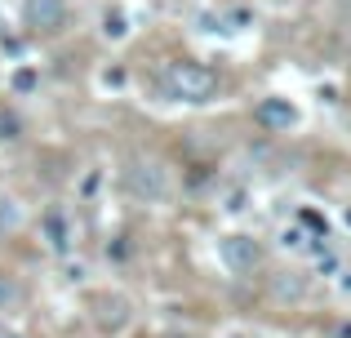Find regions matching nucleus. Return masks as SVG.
I'll return each instance as SVG.
<instances>
[{"label":"nucleus","mask_w":351,"mask_h":338,"mask_svg":"<svg viewBox=\"0 0 351 338\" xmlns=\"http://www.w3.org/2000/svg\"><path fill=\"white\" fill-rule=\"evenodd\" d=\"M160 85L173 103H214L218 94V71L196 58H178L160 71Z\"/></svg>","instance_id":"nucleus-1"},{"label":"nucleus","mask_w":351,"mask_h":338,"mask_svg":"<svg viewBox=\"0 0 351 338\" xmlns=\"http://www.w3.org/2000/svg\"><path fill=\"white\" fill-rule=\"evenodd\" d=\"M347 223H351V214H347Z\"/></svg>","instance_id":"nucleus-16"},{"label":"nucleus","mask_w":351,"mask_h":338,"mask_svg":"<svg viewBox=\"0 0 351 338\" xmlns=\"http://www.w3.org/2000/svg\"><path fill=\"white\" fill-rule=\"evenodd\" d=\"M14 89H18V94H27V89H36V71H32V67H23V71L14 76Z\"/></svg>","instance_id":"nucleus-11"},{"label":"nucleus","mask_w":351,"mask_h":338,"mask_svg":"<svg viewBox=\"0 0 351 338\" xmlns=\"http://www.w3.org/2000/svg\"><path fill=\"white\" fill-rule=\"evenodd\" d=\"M343 294H351V271H347V276H343Z\"/></svg>","instance_id":"nucleus-14"},{"label":"nucleus","mask_w":351,"mask_h":338,"mask_svg":"<svg viewBox=\"0 0 351 338\" xmlns=\"http://www.w3.org/2000/svg\"><path fill=\"white\" fill-rule=\"evenodd\" d=\"M103 36H107V40H125V36H129V18L120 14V9H107V14H103Z\"/></svg>","instance_id":"nucleus-8"},{"label":"nucleus","mask_w":351,"mask_h":338,"mask_svg":"<svg viewBox=\"0 0 351 338\" xmlns=\"http://www.w3.org/2000/svg\"><path fill=\"white\" fill-rule=\"evenodd\" d=\"M218 258H223L227 271L249 276V271H258V263H263V245H258L254 236H245V232H232V236L218 241Z\"/></svg>","instance_id":"nucleus-3"},{"label":"nucleus","mask_w":351,"mask_h":338,"mask_svg":"<svg viewBox=\"0 0 351 338\" xmlns=\"http://www.w3.org/2000/svg\"><path fill=\"white\" fill-rule=\"evenodd\" d=\"M98 325L112 330V334H120L129 325V303H125V298H98Z\"/></svg>","instance_id":"nucleus-7"},{"label":"nucleus","mask_w":351,"mask_h":338,"mask_svg":"<svg viewBox=\"0 0 351 338\" xmlns=\"http://www.w3.org/2000/svg\"><path fill=\"white\" fill-rule=\"evenodd\" d=\"M18 138H23V121H18V112L0 107V143H18Z\"/></svg>","instance_id":"nucleus-9"},{"label":"nucleus","mask_w":351,"mask_h":338,"mask_svg":"<svg viewBox=\"0 0 351 338\" xmlns=\"http://www.w3.org/2000/svg\"><path fill=\"white\" fill-rule=\"evenodd\" d=\"M9 338H23V334H9Z\"/></svg>","instance_id":"nucleus-15"},{"label":"nucleus","mask_w":351,"mask_h":338,"mask_svg":"<svg viewBox=\"0 0 351 338\" xmlns=\"http://www.w3.org/2000/svg\"><path fill=\"white\" fill-rule=\"evenodd\" d=\"M280 245L285 250H302V227H289V232L280 236Z\"/></svg>","instance_id":"nucleus-12"},{"label":"nucleus","mask_w":351,"mask_h":338,"mask_svg":"<svg viewBox=\"0 0 351 338\" xmlns=\"http://www.w3.org/2000/svg\"><path fill=\"white\" fill-rule=\"evenodd\" d=\"M254 121L263 125V130H271V134H285V130H293V125H298V107H293L289 98L271 94V98H263V103L254 107Z\"/></svg>","instance_id":"nucleus-5"},{"label":"nucleus","mask_w":351,"mask_h":338,"mask_svg":"<svg viewBox=\"0 0 351 338\" xmlns=\"http://www.w3.org/2000/svg\"><path fill=\"white\" fill-rule=\"evenodd\" d=\"M23 27L36 36H58L67 27V0H23Z\"/></svg>","instance_id":"nucleus-4"},{"label":"nucleus","mask_w":351,"mask_h":338,"mask_svg":"<svg viewBox=\"0 0 351 338\" xmlns=\"http://www.w3.org/2000/svg\"><path fill=\"white\" fill-rule=\"evenodd\" d=\"M302 227H311V232H320V236H325V218H320V214H311V209H302Z\"/></svg>","instance_id":"nucleus-13"},{"label":"nucleus","mask_w":351,"mask_h":338,"mask_svg":"<svg viewBox=\"0 0 351 338\" xmlns=\"http://www.w3.org/2000/svg\"><path fill=\"white\" fill-rule=\"evenodd\" d=\"M40 227H45V241H49L53 254H67L71 250V223H67V214H62V209H45Z\"/></svg>","instance_id":"nucleus-6"},{"label":"nucleus","mask_w":351,"mask_h":338,"mask_svg":"<svg viewBox=\"0 0 351 338\" xmlns=\"http://www.w3.org/2000/svg\"><path fill=\"white\" fill-rule=\"evenodd\" d=\"M18 285H14V276H0V312H14L18 307Z\"/></svg>","instance_id":"nucleus-10"},{"label":"nucleus","mask_w":351,"mask_h":338,"mask_svg":"<svg viewBox=\"0 0 351 338\" xmlns=\"http://www.w3.org/2000/svg\"><path fill=\"white\" fill-rule=\"evenodd\" d=\"M125 187L134 200H147V205H160V200H169L173 182H169V169L160 165V160L152 156H134L125 165Z\"/></svg>","instance_id":"nucleus-2"}]
</instances>
